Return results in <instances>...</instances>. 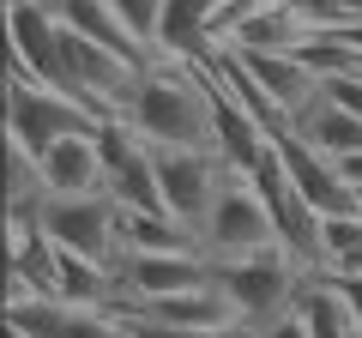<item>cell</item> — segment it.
Segmentation results:
<instances>
[{"label": "cell", "mask_w": 362, "mask_h": 338, "mask_svg": "<svg viewBox=\"0 0 362 338\" xmlns=\"http://www.w3.org/2000/svg\"><path fill=\"white\" fill-rule=\"evenodd\" d=\"M37 223L54 247L85 254V260L121 266V199L109 194H49L37 206Z\"/></svg>", "instance_id": "cell-4"}, {"label": "cell", "mask_w": 362, "mask_h": 338, "mask_svg": "<svg viewBox=\"0 0 362 338\" xmlns=\"http://www.w3.org/2000/svg\"><path fill=\"white\" fill-rule=\"evenodd\" d=\"M6 326L25 338H139L115 308H85L66 296H18L6 302Z\"/></svg>", "instance_id": "cell-7"}, {"label": "cell", "mask_w": 362, "mask_h": 338, "mask_svg": "<svg viewBox=\"0 0 362 338\" xmlns=\"http://www.w3.org/2000/svg\"><path fill=\"white\" fill-rule=\"evenodd\" d=\"M272 242H284L272 206L259 199V187L247 182V175H230V187L218 194L206 230H199L206 260H242V254H259V247H272Z\"/></svg>", "instance_id": "cell-6"}, {"label": "cell", "mask_w": 362, "mask_h": 338, "mask_svg": "<svg viewBox=\"0 0 362 338\" xmlns=\"http://www.w3.org/2000/svg\"><path fill=\"white\" fill-rule=\"evenodd\" d=\"M290 133H302L308 145H320L326 157H356V151H362V115L338 109L332 97H320V103H314V109H308V115H302Z\"/></svg>", "instance_id": "cell-16"}, {"label": "cell", "mask_w": 362, "mask_h": 338, "mask_svg": "<svg viewBox=\"0 0 362 338\" xmlns=\"http://www.w3.org/2000/svg\"><path fill=\"white\" fill-rule=\"evenodd\" d=\"M211 13L218 0H163V30H157V54L175 61H211Z\"/></svg>", "instance_id": "cell-15"}, {"label": "cell", "mask_w": 362, "mask_h": 338, "mask_svg": "<svg viewBox=\"0 0 362 338\" xmlns=\"http://www.w3.org/2000/svg\"><path fill=\"white\" fill-rule=\"evenodd\" d=\"M97 127H103V121H97ZM37 163H42V187H49V194H103V182H109L97 133H73V139H61L54 151H42Z\"/></svg>", "instance_id": "cell-12"}, {"label": "cell", "mask_w": 362, "mask_h": 338, "mask_svg": "<svg viewBox=\"0 0 362 338\" xmlns=\"http://www.w3.org/2000/svg\"><path fill=\"white\" fill-rule=\"evenodd\" d=\"M6 73L61 91V18L49 0H6Z\"/></svg>", "instance_id": "cell-8"}, {"label": "cell", "mask_w": 362, "mask_h": 338, "mask_svg": "<svg viewBox=\"0 0 362 338\" xmlns=\"http://www.w3.org/2000/svg\"><path fill=\"white\" fill-rule=\"evenodd\" d=\"M356 338H362V332H356Z\"/></svg>", "instance_id": "cell-23"}, {"label": "cell", "mask_w": 362, "mask_h": 338, "mask_svg": "<svg viewBox=\"0 0 362 338\" xmlns=\"http://www.w3.org/2000/svg\"><path fill=\"white\" fill-rule=\"evenodd\" d=\"M326 278H332V272H326ZM332 284H338V296L350 302V314H356V326H362V272L356 278H332Z\"/></svg>", "instance_id": "cell-21"}, {"label": "cell", "mask_w": 362, "mask_h": 338, "mask_svg": "<svg viewBox=\"0 0 362 338\" xmlns=\"http://www.w3.org/2000/svg\"><path fill=\"white\" fill-rule=\"evenodd\" d=\"M121 284H127V302L199 290V284H211V260L206 254H121Z\"/></svg>", "instance_id": "cell-11"}, {"label": "cell", "mask_w": 362, "mask_h": 338, "mask_svg": "<svg viewBox=\"0 0 362 338\" xmlns=\"http://www.w3.org/2000/svg\"><path fill=\"white\" fill-rule=\"evenodd\" d=\"M127 320V314H121ZM139 338H259L254 326H151V320H127Z\"/></svg>", "instance_id": "cell-19"}, {"label": "cell", "mask_w": 362, "mask_h": 338, "mask_svg": "<svg viewBox=\"0 0 362 338\" xmlns=\"http://www.w3.org/2000/svg\"><path fill=\"white\" fill-rule=\"evenodd\" d=\"M320 37V25L314 18H302L296 6H284V0H259L254 13H247V25L235 30L230 49H272V54H302L308 42ZM223 49V54H230Z\"/></svg>", "instance_id": "cell-14"}, {"label": "cell", "mask_w": 362, "mask_h": 338, "mask_svg": "<svg viewBox=\"0 0 362 338\" xmlns=\"http://www.w3.org/2000/svg\"><path fill=\"white\" fill-rule=\"evenodd\" d=\"M259 338H314V332H308V320L290 308V314H278L272 326H259Z\"/></svg>", "instance_id": "cell-20"}, {"label": "cell", "mask_w": 362, "mask_h": 338, "mask_svg": "<svg viewBox=\"0 0 362 338\" xmlns=\"http://www.w3.org/2000/svg\"><path fill=\"white\" fill-rule=\"evenodd\" d=\"M230 61L242 66L247 78H254L259 91H266V103L284 115V127H296L302 115H308L314 103L326 97V78L314 73L302 54H272V49H230Z\"/></svg>", "instance_id": "cell-9"}, {"label": "cell", "mask_w": 362, "mask_h": 338, "mask_svg": "<svg viewBox=\"0 0 362 338\" xmlns=\"http://www.w3.org/2000/svg\"><path fill=\"white\" fill-rule=\"evenodd\" d=\"M211 278H218V290L235 302L242 326L259 332V326H272L278 314L296 308L308 266H302L284 242H272V247H259V254H242V260H211Z\"/></svg>", "instance_id": "cell-2"}, {"label": "cell", "mask_w": 362, "mask_h": 338, "mask_svg": "<svg viewBox=\"0 0 362 338\" xmlns=\"http://www.w3.org/2000/svg\"><path fill=\"white\" fill-rule=\"evenodd\" d=\"M121 121L139 133L151 151H181V145H218V121H211V85L199 61H175L157 54L151 66H139Z\"/></svg>", "instance_id": "cell-1"}, {"label": "cell", "mask_w": 362, "mask_h": 338, "mask_svg": "<svg viewBox=\"0 0 362 338\" xmlns=\"http://www.w3.org/2000/svg\"><path fill=\"white\" fill-rule=\"evenodd\" d=\"M109 6L121 13V25H127L145 49H157V30H163V0H109Z\"/></svg>", "instance_id": "cell-18"}, {"label": "cell", "mask_w": 362, "mask_h": 338, "mask_svg": "<svg viewBox=\"0 0 362 338\" xmlns=\"http://www.w3.org/2000/svg\"><path fill=\"white\" fill-rule=\"evenodd\" d=\"M73 133H97V115L85 103H73L66 91H54L42 78L6 73V139L25 145L30 157H42Z\"/></svg>", "instance_id": "cell-3"}, {"label": "cell", "mask_w": 362, "mask_h": 338, "mask_svg": "<svg viewBox=\"0 0 362 338\" xmlns=\"http://www.w3.org/2000/svg\"><path fill=\"white\" fill-rule=\"evenodd\" d=\"M157 157V187H163V206L169 218L181 223V230H206L211 206H218V194L230 187L235 169L223 163L218 145H181V151H151Z\"/></svg>", "instance_id": "cell-5"}, {"label": "cell", "mask_w": 362, "mask_h": 338, "mask_svg": "<svg viewBox=\"0 0 362 338\" xmlns=\"http://www.w3.org/2000/svg\"><path fill=\"white\" fill-rule=\"evenodd\" d=\"M272 145H278V157H284L296 194L308 199L320 218H350V211H362V187L344 182L338 157H326L320 145H308L302 133H272Z\"/></svg>", "instance_id": "cell-10"}, {"label": "cell", "mask_w": 362, "mask_h": 338, "mask_svg": "<svg viewBox=\"0 0 362 338\" xmlns=\"http://www.w3.org/2000/svg\"><path fill=\"white\" fill-rule=\"evenodd\" d=\"M49 6H54V18H61L66 30H78V37L115 49L121 61H133V66H151L157 61V49H145V42L121 25V13L109 6V0H49Z\"/></svg>", "instance_id": "cell-13"}, {"label": "cell", "mask_w": 362, "mask_h": 338, "mask_svg": "<svg viewBox=\"0 0 362 338\" xmlns=\"http://www.w3.org/2000/svg\"><path fill=\"white\" fill-rule=\"evenodd\" d=\"M320 242H326V272H332V278H356L362 272V211H350V218H326Z\"/></svg>", "instance_id": "cell-17"}, {"label": "cell", "mask_w": 362, "mask_h": 338, "mask_svg": "<svg viewBox=\"0 0 362 338\" xmlns=\"http://www.w3.org/2000/svg\"><path fill=\"white\" fill-rule=\"evenodd\" d=\"M332 13H338V30H344V25L362 18V0H332Z\"/></svg>", "instance_id": "cell-22"}]
</instances>
